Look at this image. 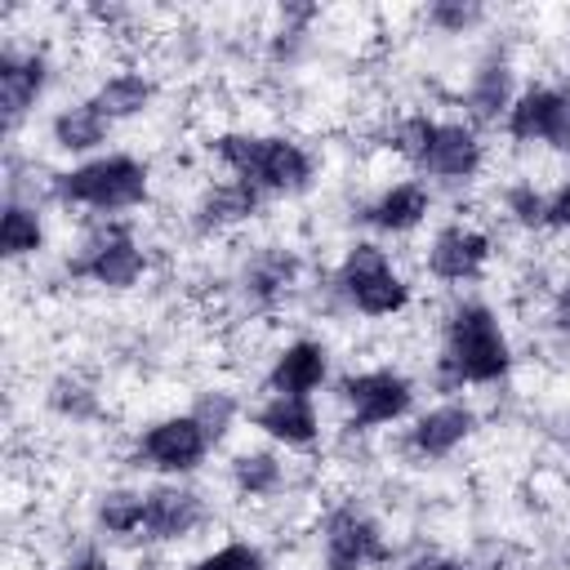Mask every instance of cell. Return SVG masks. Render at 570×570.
<instances>
[{
	"label": "cell",
	"instance_id": "obj_24",
	"mask_svg": "<svg viewBox=\"0 0 570 570\" xmlns=\"http://www.w3.org/2000/svg\"><path fill=\"white\" fill-rule=\"evenodd\" d=\"M232 485L245 499H272L285 485V463L272 450H240L232 459Z\"/></svg>",
	"mask_w": 570,
	"mask_h": 570
},
{
	"label": "cell",
	"instance_id": "obj_17",
	"mask_svg": "<svg viewBox=\"0 0 570 570\" xmlns=\"http://www.w3.org/2000/svg\"><path fill=\"white\" fill-rule=\"evenodd\" d=\"M111 129H116V120H111L94 98H76V102H67V107L53 111V120H49V142H53L58 151H67V156H85V160H89V156H102Z\"/></svg>",
	"mask_w": 570,
	"mask_h": 570
},
{
	"label": "cell",
	"instance_id": "obj_8",
	"mask_svg": "<svg viewBox=\"0 0 570 570\" xmlns=\"http://www.w3.org/2000/svg\"><path fill=\"white\" fill-rule=\"evenodd\" d=\"M209 450H214V441L205 436V428L191 414H165L138 432L134 459H138V468H151L160 476H187L209 459Z\"/></svg>",
	"mask_w": 570,
	"mask_h": 570
},
{
	"label": "cell",
	"instance_id": "obj_12",
	"mask_svg": "<svg viewBox=\"0 0 570 570\" xmlns=\"http://www.w3.org/2000/svg\"><path fill=\"white\" fill-rule=\"evenodd\" d=\"M481 165H485V142H481L476 125L441 120L419 174L432 178V183H445V187H463V183H472L481 174Z\"/></svg>",
	"mask_w": 570,
	"mask_h": 570
},
{
	"label": "cell",
	"instance_id": "obj_6",
	"mask_svg": "<svg viewBox=\"0 0 570 570\" xmlns=\"http://www.w3.org/2000/svg\"><path fill=\"white\" fill-rule=\"evenodd\" d=\"M338 401L347 410V428L374 432V428L401 423L414 410V383L392 365H374V370L347 374L338 383Z\"/></svg>",
	"mask_w": 570,
	"mask_h": 570
},
{
	"label": "cell",
	"instance_id": "obj_16",
	"mask_svg": "<svg viewBox=\"0 0 570 570\" xmlns=\"http://www.w3.org/2000/svg\"><path fill=\"white\" fill-rule=\"evenodd\" d=\"M249 423L285 450H312L321 441V414L312 396H263L249 410Z\"/></svg>",
	"mask_w": 570,
	"mask_h": 570
},
{
	"label": "cell",
	"instance_id": "obj_30",
	"mask_svg": "<svg viewBox=\"0 0 570 570\" xmlns=\"http://www.w3.org/2000/svg\"><path fill=\"white\" fill-rule=\"evenodd\" d=\"M191 570H267V557L249 539H227V543L209 548Z\"/></svg>",
	"mask_w": 570,
	"mask_h": 570
},
{
	"label": "cell",
	"instance_id": "obj_28",
	"mask_svg": "<svg viewBox=\"0 0 570 570\" xmlns=\"http://www.w3.org/2000/svg\"><path fill=\"white\" fill-rule=\"evenodd\" d=\"M423 22L441 36H468L472 27L485 22V9L476 0H436V4L423 9Z\"/></svg>",
	"mask_w": 570,
	"mask_h": 570
},
{
	"label": "cell",
	"instance_id": "obj_2",
	"mask_svg": "<svg viewBox=\"0 0 570 570\" xmlns=\"http://www.w3.org/2000/svg\"><path fill=\"white\" fill-rule=\"evenodd\" d=\"M209 156L236 178L249 183L263 196H298L312 187L316 178V160L303 142L285 138V134H245V129H227L209 142Z\"/></svg>",
	"mask_w": 570,
	"mask_h": 570
},
{
	"label": "cell",
	"instance_id": "obj_19",
	"mask_svg": "<svg viewBox=\"0 0 570 570\" xmlns=\"http://www.w3.org/2000/svg\"><path fill=\"white\" fill-rule=\"evenodd\" d=\"M521 89L512 85V67L508 58L490 53L485 62H476V71L468 76V94H463V107H468V125H499L512 107Z\"/></svg>",
	"mask_w": 570,
	"mask_h": 570
},
{
	"label": "cell",
	"instance_id": "obj_25",
	"mask_svg": "<svg viewBox=\"0 0 570 570\" xmlns=\"http://www.w3.org/2000/svg\"><path fill=\"white\" fill-rule=\"evenodd\" d=\"M142 508H147V490H129V485L102 490L98 494V525L116 539H134V534H142Z\"/></svg>",
	"mask_w": 570,
	"mask_h": 570
},
{
	"label": "cell",
	"instance_id": "obj_14",
	"mask_svg": "<svg viewBox=\"0 0 570 570\" xmlns=\"http://www.w3.org/2000/svg\"><path fill=\"white\" fill-rule=\"evenodd\" d=\"M205 521V499L178 481H160L147 490V508H142V539L151 543H183L200 530Z\"/></svg>",
	"mask_w": 570,
	"mask_h": 570
},
{
	"label": "cell",
	"instance_id": "obj_11",
	"mask_svg": "<svg viewBox=\"0 0 570 570\" xmlns=\"http://www.w3.org/2000/svg\"><path fill=\"white\" fill-rule=\"evenodd\" d=\"M45 89H49V53L45 49H18V45H9L0 53V116H4V129L9 134L36 111V102L45 98Z\"/></svg>",
	"mask_w": 570,
	"mask_h": 570
},
{
	"label": "cell",
	"instance_id": "obj_13",
	"mask_svg": "<svg viewBox=\"0 0 570 570\" xmlns=\"http://www.w3.org/2000/svg\"><path fill=\"white\" fill-rule=\"evenodd\" d=\"M476 432V410L468 401H441L432 410H423L414 423H410V454L423 459V463H436V459H450L459 445H468Z\"/></svg>",
	"mask_w": 570,
	"mask_h": 570
},
{
	"label": "cell",
	"instance_id": "obj_26",
	"mask_svg": "<svg viewBox=\"0 0 570 570\" xmlns=\"http://www.w3.org/2000/svg\"><path fill=\"white\" fill-rule=\"evenodd\" d=\"M187 414H191V419L205 428V436L218 445V441L232 432V423L240 419V401H236L227 387H209V392L196 396V405H191Z\"/></svg>",
	"mask_w": 570,
	"mask_h": 570
},
{
	"label": "cell",
	"instance_id": "obj_7",
	"mask_svg": "<svg viewBox=\"0 0 570 570\" xmlns=\"http://www.w3.org/2000/svg\"><path fill=\"white\" fill-rule=\"evenodd\" d=\"M503 134L517 147L570 151V85H525L503 116Z\"/></svg>",
	"mask_w": 570,
	"mask_h": 570
},
{
	"label": "cell",
	"instance_id": "obj_27",
	"mask_svg": "<svg viewBox=\"0 0 570 570\" xmlns=\"http://www.w3.org/2000/svg\"><path fill=\"white\" fill-rule=\"evenodd\" d=\"M503 214L517 227L539 232V227H548V191H539L534 183H508L503 187Z\"/></svg>",
	"mask_w": 570,
	"mask_h": 570
},
{
	"label": "cell",
	"instance_id": "obj_5",
	"mask_svg": "<svg viewBox=\"0 0 570 570\" xmlns=\"http://www.w3.org/2000/svg\"><path fill=\"white\" fill-rule=\"evenodd\" d=\"M142 272H147V249L138 245V236L120 218L98 223L80 240V249L67 258V276L89 281L98 289H129L142 281Z\"/></svg>",
	"mask_w": 570,
	"mask_h": 570
},
{
	"label": "cell",
	"instance_id": "obj_4",
	"mask_svg": "<svg viewBox=\"0 0 570 570\" xmlns=\"http://www.w3.org/2000/svg\"><path fill=\"white\" fill-rule=\"evenodd\" d=\"M334 289L343 294V303L370 321H387L401 316L410 307V281L392 267L387 249L379 240H352L338 272H334Z\"/></svg>",
	"mask_w": 570,
	"mask_h": 570
},
{
	"label": "cell",
	"instance_id": "obj_21",
	"mask_svg": "<svg viewBox=\"0 0 570 570\" xmlns=\"http://www.w3.org/2000/svg\"><path fill=\"white\" fill-rule=\"evenodd\" d=\"M89 98H94L111 120H134V116H142V111L156 102V80H151L147 71H138V67H125V71L102 76Z\"/></svg>",
	"mask_w": 570,
	"mask_h": 570
},
{
	"label": "cell",
	"instance_id": "obj_22",
	"mask_svg": "<svg viewBox=\"0 0 570 570\" xmlns=\"http://www.w3.org/2000/svg\"><path fill=\"white\" fill-rule=\"evenodd\" d=\"M40 249H45V214L31 200L9 196L4 200V218H0V254H4V263L36 258Z\"/></svg>",
	"mask_w": 570,
	"mask_h": 570
},
{
	"label": "cell",
	"instance_id": "obj_20",
	"mask_svg": "<svg viewBox=\"0 0 570 570\" xmlns=\"http://www.w3.org/2000/svg\"><path fill=\"white\" fill-rule=\"evenodd\" d=\"M263 205V191H254L249 183H236V178H223V183H209L196 200V232H232L240 223H249Z\"/></svg>",
	"mask_w": 570,
	"mask_h": 570
},
{
	"label": "cell",
	"instance_id": "obj_15",
	"mask_svg": "<svg viewBox=\"0 0 570 570\" xmlns=\"http://www.w3.org/2000/svg\"><path fill=\"white\" fill-rule=\"evenodd\" d=\"M330 379V347L321 338H294L276 352L263 392L267 396H312Z\"/></svg>",
	"mask_w": 570,
	"mask_h": 570
},
{
	"label": "cell",
	"instance_id": "obj_33",
	"mask_svg": "<svg viewBox=\"0 0 570 570\" xmlns=\"http://www.w3.org/2000/svg\"><path fill=\"white\" fill-rule=\"evenodd\" d=\"M71 570H111V566H107L102 557H80V561H76Z\"/></svg>",
	"mask_w": 570,
	"mask_h": 570
},
{
	"label": "cell",
	"instance_id": "obj_31",
	"mask_svg": "<svg viewBox=\"0 0 570 570\" xmlns=\"http://www.w3.org/2000/svg\"><path fill=\"white\" fill-rule=\"evenodd\" d=\"M548 227L570 232V178L557 183V191H548Z\"/></svg>",
	"mask_w": 570,
	"mask_h": 570
},
{
	"label": "cell",
	"instance_id": "obj_9",
	"mask_svg": "<svg viewBox=\"0 0 570 570\" xmlns=\"http://www.w3.org/2000/svg\"><path fill=\"white\" fill-rule=\"evenodd\" d=\"M321 561L325 570H365L387 561L383 525L361 508H334L321 530Z\"/></svg>",
	"mask_w": 570,
	"mask_h": 570
},
{
	"label": "cell",
	"instance_id": "obj_32",
	"mask_svg": "<svg viewBox=\"0 0 570 570\" xmlns=\"http://www.w3.org/2000/svg\"><path fill=\"white\" fill-rule=\"evenodd\" d=\"M405 570H472V566L459 557H414Z\"/></svg>",
	"mask_w": 570,
	"mask_h": 570
},
{
	"label": "cell",
	"instance_id": "obj_18",
	"mask_svg": "<svg viewBox=\"0 0 570 570\" xmlns=\"http://www.w3.org/2000/svg\"><path fill=\"white\" fill-rule=\"evenodd\" d=\"M432 214V187L419 178H401L387 183L370 205H365V223L383 236H410L414 227H423Z\"/></svg>",
	"mask_w": 570,
	"mask_h": 570
},
{
	"label": "cell",
	"instance_id": "obj_10",
	"mask_svg": "<svg viewBox=\"0 0 570 570\" xmlns=\"http://www.w3.org/2000/svg\"><path fill=\"white\" fill-rule=\"evenodd\" d=\"M490 254H494L490 236H485L476 223H463V218H459V223H445V227L428 240L423 267H428L436 281H445V285H463V281H476V276L485 272Z\"/></svg>",
	"mask_w": 570,
	"mask_h": 570
},
{
	"label": "cell",
	"instance_id": "obj_3",
	"mask_svg": "<svg viewBox=\"0 0 570 570\" xmlns=\"http://www.w3.org/2000/svg\"><path fill=\"white\" fill-rule=\"evenodd\" d=\"M45 191L62 209H94L102 218H116V214L138 209L147 200L151 169H147V160H138L129 151H102V156H89L71 169L49 174Z\"/></svg>",
	"mask_w": 570,
	"mask_h": 570
},
{
	"label": "cell",
	"instance_id": "obj_1",
	"mask_svg": "<svg viewBox=\"0 0 570 570\" xmlns=\"http://www.w3.org/2000/svg\"><path fill=\"white\" fill-rule=\"evenodd\" d=\"M508 370H512V343H508V330L499 325V316L476 298L454 303L441 325L436 387L441 392L490 387V383H503Z\"/></svg>",
	"mask_w": 570,
	"mask_h": 570
},
{
	"label": "cell",
	"instance_id": "obj_29",
	"mask_svg": "<svg viewBox=\"0 0 570 570\" xmlns=\"http://www.w3.org/2000/svg\"><path fill=\"white\" fill-rule=\"evenodd\" d=\"M436 125H441V120H432L428 111H414V116L396 120V129H392V147H396V156L410 160V165L419 169L423 156H428V147H432V138H436Z\"/></svg>",
	"mask_w": 570,
	"mask_h": 570
},
{
	"label": "cell",
	"instance_id": "obj_23",
	"mask_svg": "<svg viewBox=\"0 0 570 570\" xmlns=\"http://www.w3.org/2000/svg\"><path fill=\"white\" fill-rule=\"evenodd\" d=\"M294 276H298L294 254H285V249H267V254H258V258L249 263V272H245V294H249L254 303L272 307V303H281V298L289 294Z\"/></svg>",
	"mask_w": 570,
	"mask_h": 570
}]
</instances>
